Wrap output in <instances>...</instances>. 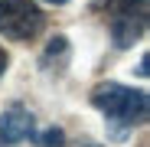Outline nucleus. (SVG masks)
<instances>
[{"instance_id": "obj_1", "label": "nucleus", "mask_w": 150, "mask_h": 147, "mask_svg": "<svg viewBox=\"0 0 150 147\" xmlns=\"http://www.w3.org/2000/svg\"><path fill=\"white\" fill-rule=\"evenodd\" d=\"M91 105L105 114L111 137H124L127 131L147 124L150 118V98L144 88H127L121 82H101L91 88Z\"/></svg>"}, {"instance_id": "obj_2", "label": "nucleus", "mask_w": 150, "mask_h": 147, "mask_svg": "<svg viewBox=\"0 0 150 147\" xmlns=\"http://www.w3.org/2000/svg\"><path fill=\"white\" fill-rule=\"evenodd\" d=\"M46 16L36 0H0V36L13 43H30L42 33Z\"/></svg>"}, {"instance_id": "obj_3", "label": "nucleus", "mask_w": 150, "mask_h": 147, "mask_svg": "<svg viewBox=\"0 0 150 147\" xmlns=\"http://www.w3.org/2000/svg\"><path fill=\"white\" fill-rule=\"evenodd\" d=\"M147 33V0H111V43L131 49Z\"/></svg>"}, {"instance_id": "obj_4", "label": "nucleus", "mask_w": 150, "mask_h": 147, "mask_svg": "<svg viewBox=\"0 0 150 147\" xmlns=\"http://www.w3.org/2000/svg\"><path fill=\"white\" fill-rule=\"evenodd\" d=\"M36 134V118L33 111H26L23 105H10L0 118V141L4 144H20V141H30Z\"/></svg>"}, {"instance_id": "obj_5", "label": "nucleus", "mask_w": 150, "mask_h": 147, "mask_svg": "<svg viewBox=\"0 0 150 147\" xmlns=\"http://www.w3.org/2000/svg\"><path fill=\"white\" fill-rule=\"evenodd\" d=\"M36 137V144L39 147H59L62 141H65V134L59 131V128H49V131H42V134H33Z\"/></svg>"}, {"instance_id": "obj_6", "label": "nucleus", "mask_w": 150, "mask_h": 147, "mask_svg": "<svg viewBox=\"0 0 150 147\" xmlns=\"http://www.w3.org/2000/svg\"><path fill=\"white\" fill-rule=\"evenodd\" d=\"M147 72H150V69H147V56H140V65H137V75H140V79H147Z\"/></svg>"}, {"instance_id": "obj_7", "label": "nucleus", "mask_w": 150, "mask_h": 147, "mask_svg": "<svg viewBox=\"0 0 150 147\" xmlns=\"http://www.w3.org/2000/svg\"><path fill=\"white\" fill-rule=\"evenodd\" d=\"M7 62H10V59H7V53H4V49H0V75H4V72H7Z\"/></svg>"}, {"instance_id": "obj_8", "label": "nucleus", "mask_w": 150, "mask_h": 147, "mask_svg": "<svg viewBox=\"0 0 150 147\" xmlns=\"http://www.w3.org/2000/svg\"><path fill=\"white\" fill-rule=\"evenodd\" d=\"M46 4H56V7H62V4H69V0H46Z\"/></svg>"}]
</instances>
